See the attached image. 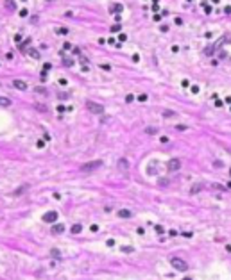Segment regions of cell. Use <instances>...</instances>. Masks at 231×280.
Wrapping results in <instances>:
<instances>
[{"instance_id": "1", "label": "cell", "mask_w": 231, "mask_h": 280, "mask_svg": "<svg viewBox=\"0 0 231 280\" xmlns=\"http://www.w3.org/2000/svg\"><path fill=\"white\" fill-rule=\"evenodd\" d=\"M100 166H102V161H91V162L82 164V166H81V171H84V173H93V171L99 170Z\"/></svg>"}, {"instance_id": "2", "label": "cell", "mask_w": 231, "mask_h": 280, "mask_svg": "<svg viewBox=\"0 0 231 280\" xmlns=\"http://www.w3.org/2000/svg\"><path fill=\"white\" fill-rule=\"evenodd\" d=\"M170 264H172V268H176L177 271H186V262L183 261V259H179V257H172L170 259Z\"/></svg>"}, {"instance_id": "3", "label": "cell", "mask_w": 231, "mask_h": 280, "mask_svg": "<svg viewBox=\"0 0 231 280\" xmlns=\"http://www.w3.org/2000/svg\"><path fill=\"white\" fill-rule=\"evenodd\" d=\"M86 109L90 112H93V114H102V111H104L102 105L97 104V102H91V100H86Z\"/></svg>"}, {"instance_id": "4", "label": "cell", "mask_w": 231, "mask_h": 280, "mask_svg": "<svg viewBox=\"0 0 231 280\" xmlns=\"http://www.w3.org/2000/svg\"><path fill=\"white\" fill-rule=\"evenodd\" d=\"M57 216H59V214H57L56 210H48V212L43 214V221H45V223H56V221H57Z\"/></svg>"}, {"instance_id": "5", "label": "cell", "mask_w": 231, "mask_h": 280, "mask_svg": "<svg viewBox=\"0 0 231 280\" xmlns=\"http://www.w3.org/2000/svg\"><path fill=\"white\" fill-rule=\"evenodd\" d=\"M181 168V161L179 159H170L168 162H167V170L168 171H177Z\"/></svg>"}, {"instance_id": "6", "label": "cell", "mask_w": 231, "mask_h": 280, "mask_svg": "<svg viewBox=\"0 0 231 280\" xmlns=\"http://www.w3.org/2000/svg\"><path fill=\"white\" fill-rule=\"evenodd\" d=\"M13 88H16L18 91H25L29 86H27V82L25 80H20V79H14L13 80Z\"/></svg>"}, {"instance_id": "7", "label": "cell", "mask_w": 231, "mask_h": 280, "mask_svg": "<svg viewBox=\"0 0 231 280\" xmlns=\"http://www.w3.org/2000/svg\"><path fill=\"white\" fill-rule=\"evenodd\" d=\"M118 170L122 171V173H125V171H129V161L127 159H118Z\"/></svg>"}, {"instance_id": "8", "label": "cell", "mask_w": 231, "mask_h": 280, "mask_svg": "<svg viewBox=\"0 0 231 280\" xmlns=\"http://www.w3.org/2000/svg\"><path fill=\"white\" fill-rule=\"evenodd\" d=\"M156 168H158V161H151L149 162V166H147V175H154L156 173Z\"/></svg>"}, {"instance_id": "9", "label": "cell", "mask_w": 231, "mask_h": 280, "mask_svg": "<svg viewBox=\"0 0 231 280\" xmlns=\"http://www.w3.org/2000/svg\"><path fill=\"white\" fill-rule=\"evenodd\" d=\"M52 232H54V234H63V232H65V225H61V223L54 225V227H52Z\"/></svg>"}, {"instance_id": "10", "label": "cell", "mask_w": 231, "mask_h": 280, "mask_svg": "<svg viewBox=\"0 0 231 280\" xmlns=\"http://www.w3.org/2000/svg\"><path fill=\"white\" fill-rule=\"evenodd\" d=\"M27 54H29L32 59H39V57H41V55H39V52L36 50V48H29V50H27Z\"/></svg>"}, {"instance_id": "11", "label": "cell", "mask_w": 231, "mask_h": 280, "mask_svg": "<svg viewBox=\"0 0 231 280\" xmlns=\"http://www.w3.org/2000/svg\"><path fill=\"white\" fill-rule=\"evenodd\" d=\"M118 216L120 218H131L133 214H131V210H127V209H120L118 210Z\"/></svg>"}, {"instance_id": "12", "label": "cell", "mask_w": 231, "mask_h": 280, "mask_svg": "<svg viewBox=\"0 0 231 280\" xmlns=\"http://www.w3.org/2000/svg\"><path fill=\"white\" fill-rule=\"evenodd\" d=\"M168 184H170L168 178H158V186H159V187H167Z\"/></svg>"}, {"instance_id": "13", "label": "cell", "mask_w": 231, "mask_h": 280, "mask_svg": "<svg viewBox=\"0 0 231 280\" xmlns=\"http://www.w3.org/2000/svg\"><path fill=\"white\" fill-rule=\"evenodd\" d=\"M201 189H202V184H193L192 189H190V193H192V195H195V193H199Z\"/></svg>"}, {"instance_id": "14", "label": "cell", "mask_w": 231, "mask_h": 280, "mask_svg": "<svg viewBox=\"0 0 231 280\" xmlns=\"http://www.w3.org/2000/svg\"><path fill=\"white\" fill-rule=\"evenodd\" d=\"M0 105H2V107H9V105H11V100L5 98V97H0Z\"/></svg>"}, {"instance_id": "15", "label": "cell", "mask_w": 231, "mask_h": 280, "mask_svg": "<svg viewBox=\"0 0 231 280\" xmlns=\"http://www.w3.org/2000/svg\"><path fill=\"white\" fill-rule=\"evenodd\" d=\"M81 230H82L81 225H74V227H72V234H81Z\"/></svg>"}, {"instance_id": "16", "label": "cell", "mask_w": 231, "mask_h": 280, "mask_svg": "<svg viewBox=\"0 0 231 280\" xmlns=\"http://www.w3.org/2000/svg\"><path fill=\"white\" fill-rule=\"evenodd\" d=\"M63 63H65V66H74V59H70V57H65Z\"/></svg>"}, {"instance_id": "17", "label": "cell", "mask_w": 231, "mask_h": 280, "mask_svg": "<svg viewBox=\"0 0 231 280\" xmlns=\"http://www.w3.org/2000/svg\"><path fill=\"white\" fill-rule=\"evenodd\" d=\"M57 98L59 100H66V98H70V95L68 93H57Z\"/></svg>"}, {"instance_id": "18", "label": "cell", "mask_w": 231, "mask_h": 280, "mask_svg": "<svg viewBox=\"0 0 231 280\" xmlns=\"http://www.w3.org/2000/svg\"><path fill=\"white\" fill-rule=\"evenodd\" d=\"M145 132H147V134H156V132H158V129H154V127H147V129H145Z\"/></svg>"}, {"instance_id": "19", "label": "cell", "mask_w": 231, "mask_h": 280, "mask_svg": "<svg viewBox=\"0 0 231 280\" xmlns=\"http://www.w3.org/2000/svg\"><path fill=\"white\" fill-rule=\"evenodd\" d=\"M213 48H215V46H208V48H204V54H206V55H211V54H213Z\"/></svg>"}, {"instance_id": "20", "label": "cell", "mask_w": 231, "mask_h": 280, "mask_svg": "<svg viewBox=\"0 0 231 280\" xmlns=\"http://www.w3.org/2000/svg\"><path fill=\"white\" fill-rule=\"evenodd\" d=\"M163 114H165V118H172V116H176V112H174V111H165Z\"/></svg>"}, {"instance_id": "21", "label": "cell", "mask_w": 231, "mask_h": 280, "mask_svg": "<svg viewBox=\"0 0 231 280\" xmlns=\"http://www.w3.org/2000/svg\"><path fill=\"white\" fill-rule=\"evenodd\" d=\"M27 187H29V186H22V187H20L18 191H14V195H22L23 191H27Z\"/></svg>"}, {"instance_id": "22", "label": "cell", "mask_w": 231, "mask_h": 280, "mask_svg": "<svg viewBox=\"0 0 231 280\" xmlns=\"http://www.w3.org/2000/svg\"><path fill=\"white\" fill-rule=\"evenodd\" d=\"M57 34H68V29L61 27V29H57Z\"/></svg>"}, {"instance_id": "23", "label": "cell", "mask_w": 231, "mask_h": 280, "mask_svg": "<svg viewBox=\"0 0 231 280\" xmlns=\"http://www.w3.org/2000/svg\"><path fill=\"white\" fill-rule=\"evenodd\" d=\"M50 253H52V257H56V259H59V257H61V253H59L57 250H52Z\"/></svg>"}, {"instance_id": "24", "label": "cell", "mask_w": 231, "mask_h": 280, "mask_svg": "<svg viewBox=\"0 0 231 280\" xmlns=\"http://www.w3.org/2000/svg\"><path fill=\"white\" fill-rule=\"evenodd\" d=\"M122 252H125V253L129 252V253H131V252H133V248H131V246H122Z\"/></svg>"}, {"instance_id": "25", "label": "cell", "mask_w": 231, "mask_h": 280, "mask_svg": "<svg viewBox=\"0 0 231 280\" xmlns=\"http://www.w3.org/2000/svg\"><path fill=\"white\" fill-rule=\"evenodd\" d=\"M133 100H134V97H133V95H127V97H125V102H127V104H129V102H133Z\"/></svg>"}, {"instance_id": "26", "label": "cell", "mask_w": 231, "mask_h": 280, "mask_svg": "<svg viewBox=\"0 0 231 280\" xmlns=\"http://www.w3.org/2000/svg\"><path fill=\"white\" fill-rule=\"evenodd\" d=\"M176 130H179V132H183V130H186V127H185V125H177V127H176Z\"/></svg>"}, {"instance_id": "27", "label": "cell", "mask_w": 231, "mask_h": 280, "mask_svg": "<svg viewBox=\"0 0 231 280\" xmlns=\"http://www.w3.org/2000/svg\"><path fill=\"white\" fill-rule=\"evenodd\" d=\"M158 234H163V227H159V225H156V228H154Z\"/></svg>"}, {"instance_id": "28", "label": "cell", "mask_w": 231, "mask_h": 280, "mask_svg": "<svg viewBox=\"0 0 231 280\" xmlns=\"http://www.w3.org/2000/svg\"><path fill=\"white\" fill-rule=\"evenodd\" d=\"M5 5H7L9 9H13V7H14V5H13V0H5Z\"/></svg>"}, {"instance_id": "29", "label": "cell", "mask_w": 231, "mask_h": 280, "mask_svg": "<svg viewBox=\"0 0 231 280\" xmlns=\"http://www.w3.org/2000/svg\"><path fill=\"white\" fill-rule=\"evenodd\" d=\"M118 31H120V25H113L111 27V32H118Z\"/></svg>"}, {"instance_id": "30", "label": "cell", "mask_w": 231, "mask_h": 280, "mask_svg": "<svg viewBox=\"0 0 231 280\" xmlns=\"http://www.w3.org/2000/svg\"><path fill=\"white\" fill-rule=\"evenodd\" d=\"M138 100H140V102H145V100H147V95H140Z\"/></svg>"}, {"instance_id": "31", "label": "cell", "mask_w": 231, "mask_h": 280, "mask_svg": "<svg viewBox=\"0 0 231 280\" xmlns=\"http://www.w3.org/2000/svg\"><path fill=\"white\" fill-rule=\"evenodd\" d=\"M20 16H23V18H25V16H27V9H22V11H20Z\"/></svg>"}, {"instance_id": "32", "label": "cell", "mask_w": 231, "mask_h": 280, "mask_svg": "<svg viewBox=\"0 0 231 280\" xmlns=\"http://www.w3.org/2000/svg\"><path fill=\"white\" fill-rule=\"evenodd\" d=\"M115 11H116V13H120V11H122V5H120V4H116V5H115Z\"/></svg>"}, {"instance_id": "33", "label": "cell", "mask_w": 231, "mask_h": 280, "mask_svg": "<svg viewBox=\"0 0 231 280\" xmlns=\"http://www.w3.org/2000/svg\"><path fill=\"white\" fill-rule=\"evenodd\" d=\"M90 230H91V232H97V230H99V227H97V225H91V228H90Z\"/></svg>"}, {"instance_id": "34", "label": "cell", "mask_w": 231, "mask_h": 280, "mask_svg": "<svg viewBox=\"0 0 231 280\" xmlns=\"http://www.w3.org/2000/svg\"><path fill=\"white\" fill-rule=\"evenodd\" d=\"M118 37H120V41H125V39H127V36H125V34H120Z\"/></svg>"}, {"instance_id": "35", "label": "cell", "mask_w": 231, "mask_h": 280, "mask_svg": "<svg viewBox=\"0 0 231 280\" xmlns=\"http://www.w3.org/2000/svg\"><path fill=\"white\" fill-rule=\"evenodd\" d=\"M192 93H199V88L197 86H192Z\"/></svg>"}, {"instance_id": "36", "label": "cell", "mask_w": 231, "mask_h": 280, "mask_svg": "<svg viewBox=\"0 0 231 280\" xmlns=\"http://www.w3.org/2000/svg\"><path fill=\"white\" fill-rule=\"evenodd\" d=\"M224 11H226V13H228V14H231V5H228V7H226V9H224Z\"/></svg>"}, {"instance_id": "37", "label": "cell", "mask_w": 231, "mask_h": 280, "mask_svg": "<svg viewBox=\"0 0 231 280\" xmlns=\"http://www.w3.org/2000/svg\"><path fill=\"white\" fill-rule=\"evenodd\" d=\"M48 2H54V0H48Z\"/></svg>"}]
</instances>
